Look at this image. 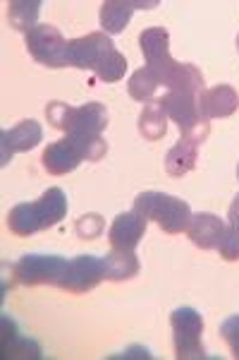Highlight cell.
Masks as SVG:
<instances>
[{"label":"cell","instance_id":"obj_1","mask_svg":"<svg viewBox=\"0 0 239 360\" xmlns=\"http://www.w3.org/2000/svg\"><path fill=\"white\" fill-rule=\"evenodd\" d=\"M142 53L146 58V68L153 70L161 84L170 91H186V94H201L203 75L191 63H177L170 56V34L163 27H151L139 37Z\"/></svg>","mask_w":239,"mask_h":360},{"label":"cell","instance_id":"obj_2","mask_svg":"<svg viewBox=\"0 0 239 360\" xmlns=\"http://www.w3.org/2000/svg\"><path fill=\"white\" fill-rule=\"evenodd\" d=\"M67 60L69 68L93 70L103 82H120L127 70L125 56L115 49V44L103 32H91L86 37L72 39Z\"/></svg>","mask_w":239,"mask_h":360},{"label":"cell","instance_id":"obj_3","mask_svg":"<svg viewBox=\"0 0 239 360\" xmlns=\"http://www.w3.org/2000/svg\"><path fill=\"white\" fill-rule=\"evenodd\" d=\"M67 214V197L60 188H48L32 205H17L8 214V229L15 236L29 238L43 229L60 224Z\"/></svg>","mask_w":239,"mask_h":360},{"label":"cell","instance_id":"obj_4","mask_svg":"<svg viewBox=\"0 0 239 360\" xmlns=\"http://www.w3.org/2000/svg\"><path fill=\"white\" fill-rule=\"evenodd\" d=\"M46 118L57 130L79 137H98L108 127V108L98 101H89L74 108L62 101H50L46 106Z\"/></svg>","mask_w":239,"mask_h":360},{"label":"cell","instance_id":"obj_5","mask_svg":"<svg viewBox=\"0 0 239 360\" xmlns=\"http://www.w3.org/2000/svg\"><path fill=\"white\" fill-rule=\"evenodd\" d=\"M134 212L144 219H151L161 226L165 233L177 236L182 231L189 229L191 221V209L184 200L175 195H165V193H142L134 200Z\"/></svg>","mask_w":239,"mask_h":360},{"label":"cell","instance_id":"obj_6","mask_svg":"<svg viewBox=\"0 0 239 360\" xmlns=\"http://www.w3.org/2000/svg\"><path fill=\"white\" fill-rule=\"evenodd\" d=\"M168 118L175 120L182 132V137H191L203 142L208 137V120L199 111V94H186V91H168L161 98Z\"/></svg>","mask_w":239,"mask_h":360},{"label":"cell","instance_id":"obj_7","mask_svg":"<svg viewBox=\"0 0 239 360\" xmlns=\"http://www.w3.org/2000/svg\"><path fill=\"white\" fill-rule=\"evenodd\" d=\"M172 327V341H175V356L179 360L189 358H203V317L194 307H177L170 315Z\"/></svg>","mask_w":239,"mask_h":360},{"label":"cell","instance_id":"obj_8","mask_svg":"<svg viewBox=\"0 0 239 360\" xmlns=\"http://www.w3.org/2000/svg\"><path fill=\"white\" fill-rule=\"evenodd\" d=\"M27 49L36 63L46 68H69V41L53 25H39L27 34Z\"/></svg>","mask_w":239,"mask_h":360},{"label":"cell","instance_id":"obj_9","mask_svg":"<svg viewBox=\"0 0 239 360\" xmlns=\"http://www.w3.org/2000/svg\"><path fill=\"white\" fill-rule=\"evenodd\" d=\"M67 259L60 255H25L13 271L15 278L25 286H39V283H55L60 281Z\"/></svg>","mask_w":239,"mask_h":360},{"label":"cell","instance_id":"obj_10","mask_svg":"<svg viewBox=\"0 0 239 360\" xmlns=\"http://www.w3.org/2000/svg\"><path fill=\"white\" fill-rule=\"evenodd\" d=\"M106 278L103 271V259L96 255H79L74 259H67V266L62 271L57 288L69 293H86L91 288H96L98 283Z\"/></svg>","mask_w":239,"mask_h":360},{"label":"cell","instance_id":"obj_11","mask_svg":"<svg viewBox=\"0 0 239 360\" xmlns=\"http://www.w3.org/2000/svg\"><path fill=\"white\" fill-rule=\"evenodd\" d=\"M43 139V130L36 120H22L10 130H3L0 142H3V156H0V164L8 166V161L13 159L17 152H29Z\"/></svg>","mask_w":239,"mask_h":360},{"label":"cell","instance_id":"obj_12","mask_svg":"<svg viewBox=\"0 0 239 360\" xmlns=\"http://www.w3.org/2000/svg\"><path fill=\"white\" fill-rule=\"evenodd\" d=\"M146 226H149V219L139 217L134 209L132 212L120 214L108 231L110 245H113V250H132L134 252L139 243H142L144 233H146Z\"/></svg>","mask_w":239,"mask_h":360},{"label":"cell","instance_id":"obj_13","mask_svg":"<svg viewBox=\"0 0 239 360\" xmlns=\"http://www.w3.org/2000/svg\"><path fill=\"white\" fill-rule=\"evenodd\" d=\"M41 161H43V168L50 176H65V173H72L84 161V154L77 147V142H72L69 137H62L43 149Z\"/></svg>","mask_w":239,"mask_h":360},{"label":"cell","instance_id":"obj_14","mask_svg":"<svg viewBox=\"0 0 239 360\" xmlns=\"http://www.w3.org/2000/svg\"><path fill=\"white\" fill-rule=\"evenodd\" d=\"M239 108V94L230 84H218L213 89H203L199 94V111L206 120L227 118Z\"/></svg>","mask_w":239,"mask_h":360},{"label":"cell","instance_id":"obj_15","mask_svg":"<svg viewBox=\"0 0 239 360\" xmlns=\"http://www.w3.org/2000/svg\"><path fill=\"white\" fill-rule=\"evenodd\" d=\"M225 226L227 224L220 217H215V214L199 212V214H191L186 236H189V240L194 243L196 248L213 250V248H218L220 238H223V233H225Z\"/></svg>","mask_w":239,"mask_h":360},{"label":"cell","instance_id":"obj_16","mask_svg":"<svg viewBox=\"0 0 239 360\" xmlns=\"http://www.w3.org/2000/svg\"><path fill=\"white\" fill-rule=\"evenodd\" d=\"M156 0L151 3H142V0H106L101 5V27H103V34H120L125 32V27L130 25V17L134 10L144 8H156Z\"/></svg>","mask_w":239,"mask_h":360},{"label":"cell","instance_id":"obj_17","mask_svg":"<svg viewBox=\"0 0 239 360\" xmlns=\"http://www.w3.org/2000/svg\"><path fill=\"white\" fill-rule=\"evenodd\" d=\"M196 154H199V142L191 137H179V142L165 156V171L172 178H182L196 166Z\"/></svg>","mask_w":239,"mask_h":360},{"label":"cell","instance_id":"obj_18","mask_svg":"<svg viewBox=\"0 0 239 360\" xmlns=\"http://www.w3.org/2000/svg\"><path fill=\"white\" fill-rule=\"evenodd\" d=\"M0 351L3 358H41V348L34 341L17 334L13 319L3 317V336H0Z\"/></svg>","mask_w":239,"mask_h":360},{"label":"cell","instance_id":"obj_19","mask_svg":"<svg viewBox=\"0 0 239 360\" xmlns=\"http://www.w3.org/2000/svg\"><path fill=\"white\" fill-rule=\"evenodd\" d=\"M168 132V113L163 108L161 98H153L139 113V135L146 137L149 142H158Z\"/></svg>","mask_w":239,"mask_h":360},{"label":"cell","instance_id":"obj_20","mask_svg":"<svg viewBox=\"0 0 239 360\" xmlns=\"http://www.w3.org/2000/svg\"><path fill=\"white\" fill-rule=\"evenodd\" d=\"M103 271L108 281H127L139 274V259L132 250H113L103 257Z\"/></svg>","mask_w":239,"mask_h":360},{"label":"cell","instance_id":"obj_21","mask_svg":"<svg viewBox=\"0 0 239 360\" xmlns=\"http://www.w3.org/2000/svg\"><path fill=\"white\" fill-rule=\"evenodd\" d=\"M39 13H41V0H13V3H8L10 25L17 32H25V37L34 27H39L36 25Z\"/></svg>","mask_w":239,"mask_h":360},{"label":"cell","instance_id":"obj_22","mask_svg":"<svg viewBox=\"0 0 239 360\" xmlns=\"http://www.w3.org/2000/svg\"><path fill=\"white\" fill-rule=\"evenodd\" d=\"M158 84L161 82L153 75V70H149L146 65H144L130 77V82H127V91H130V96L134 98V101H149V98L153 96V91L158 89Z\"/></svg>","mask_w":239,"mask_h":360},{"label":"cell","instance_id":"obj_23","mask_svg":"<svg viewBox=\"0 0 239 360\" xmlns=\"http://www.w3.org/2000/svg\"><path fill=\"white\" fill-rule=\"evenodd\" d=\"M218 252L220 257L227 259V262H237L239 259V229L232 224L225 226V233L218 243Z\"/></svg>","mask_w":239,"mask_h":360},{"label":"cell","instance_id":"obj_24","mask_svg":"<svg viewBox=\"0 0 239 360\" xmlns=\"http://www.w3.org/2000/svg\"><path fill=\"white\" fill-rule=\"evenodd\" d=\"M74 231H77V236L84 238V240H93V238H98L103 233V219L98 217V214H84L77 221V226H74Z\"/></svg>","mask_w":239,"mask_h":360},{"label":"cell","instance_id":"obj_25","mask_svg":"<svg viewBox=\"0 0 239 360\" xmlns=\"http://www.w3.org/2000/svg\"><path fill=\"white\" fill-rule=\"evenodd\" d=\"M220 336L225 339V344L230 346L232 356L239 360V315L227 317L223 324H220Z\"/></svg>","mask_w":239,"mask_h":360},{"label":"cell","instance_id":"obj_26","mask_svg":"<svg viewBox=\"0 0 239 360\" xmlns=\"http://www.w3.org/2000/svg\"><path fill=\"white\" fill-rule=\"evenodd\" d=\"M227 224H232V226H237V229H239V195L235 197V202H232V207H230V214H227Z\"/></svg>","mask_w":239,"mask_h":360},{"label":"cell","instance_id":"obj_27","mask_svg":"<svg viewBox=\"0 0 239 360\" xmlns=\"http://www.w3.org/2000/svg\"><path fill=\"white\" fill-rule=\"evenodd\" d=\"M237 178H239V166H237Z\"/></svg>","mask_w":239,"mask_h":360},{"label":"cell","instance_id":"obj_28","mask_svg":"<svg viewBox=\"0 0 239 360\" xmlns=\"http://www.w3.org/2000/svg\"><path fill=\"white\" fill-rule=\"evenodd\" d=\"M237 49H239V37H237Z\"/></svg>","mask_w":239,"mask_h":360}]
</instances>
